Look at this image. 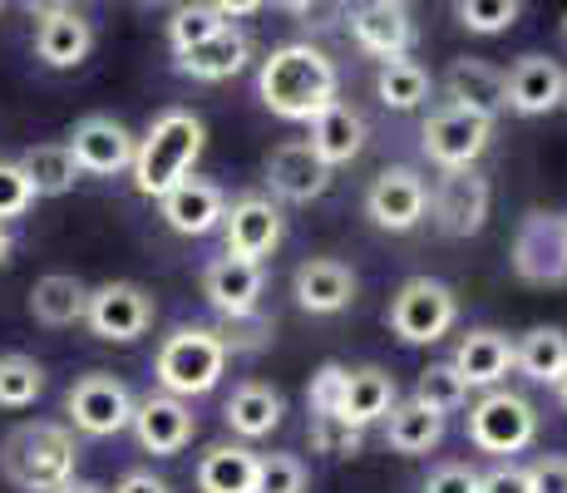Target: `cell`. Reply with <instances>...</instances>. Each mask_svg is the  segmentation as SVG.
<instances>
[{"label":"cell","mask_w":567,"mask_h":493,"mask_svg":"<svg viewBox=\"0 0 567 493\" xmlns=\"http://www.w3.org/2000/svg\"><path fill=\"white\" fill-rule=\"evenodd\" d=\"M478 493H533L528 469H518L514 459H508V464H494L484 479H478Z\"/></svg>","instance_id":"cell-46"},{"label":"cell","mask_w":567,"mask_h":493,"mask_svg":"<svg viewBox=\"0 0 567 493\" xmlns=\"http://www.w3.org/2000/svg\"><path fill=\"white\" fill-rule=\"evenodd\" d=\"M563 40H567V16H563Z\"/></svg>","instance_id":"cell-55"},{"label":"cell","mask_w":567,"mask_h":493,"mask_svg":"<svg viewBox=\"0 0 567 493\" xmlns=\"http://www.w3.org/2000/svg\"><path fill=\"white\" fill-rule=\"evenodd\" d=\"M54 493H109V489L90 484V479H70V484H64V489H54Z\"/></svg>","instance_id":"cell-49"},{"label":"cell","mask_w":567,"mask_h":493,"mask_svg":"<svg viewBox=\"0 0 567 493\" xmlns=\"http://www.w3.org/2000/svg\"><path fill=\"white\" fill-rule=\"evenodd\" d=\"M223 243H227V257H247V261L271 257L281 247V207L257 193L237 197L223 213Z\"/></svg>","instance_id":"cell-16"},{"label":"cell","mask_w":567,"mask_h":493,"mask_svg":"<svg viewBox=\"0 0 567 493\" xmlns=\"http://www.w3.org/2000/svg\"><path fill=\"white\" fill-rule=\"evenodd\" d=\"M223 346H227V356L233 350H261V346H271V321H261V316L252 311V316H223Z\"/></svg>","instance_id":"cell-43"},{"label":"cell","mask_w":567,"mask_h":493,"mask_svg":"<svg viewBox=\"0 0 567 493\" xmlns=\"http://www.w3.org/2000/svg\"><path fill=\"white\" fill-rule=\"evenodd\" d=\"M307 144L316 148V158L326 163V168H341V163H351L355 153L365 148V119L355 114L351 104H341L336 99L331 109H321V114L311 119V138Z\"/></svg>","instance_id":"cell-28"},{"label":"cell","mask_w":567,"mask_h":493,"mask_svg":"<svg viewBox=\"0 0 567 493\" xmlns=\"http://www.w3.org/2000/svg\"><path fill=\"white\" fill-rule=\"evenodd\" d=\"M154 296H148L138 281H104V287L90 291V311H84V321H90V331L100 336V341H138V336L154 326Z\"/></svg>","instance_id":"cell-9"},{"label":"cell","mask_w":567,"mask_h":493,"mask_svg":"<svg viewBox=\"0 0 567 493\" xmlns=\"http://www.w3.org/2000/svg\"><path fill=\"white\" fill-rule=\"evenodd\" d=\"M114 493H173V489H168V479L154 474V469H128Z\"/></svg>","instance_id":"cell-47"},{"label":"cell","mask_w":567,"mask_h":493,"mask_svg":"<svg viewBox=\"0 0 567 493\" xmlns=\"http://www.w3.org/2000/svg\"><path fill=\"white\" fill-rule=\"evenodd\" d=\"M207 6H213L223 20H247V16H257L267 0H207Z\"/></svg>","instance_id":"cell-48"},{"label":"cell","mask_w":567,"mask_h":493,"mask_svg":"<svg viewBox=\"0 0 567 493\" xmlns=\"http://www.w3.org/2000/svg\"><path fill=\"white\" fill-rule=\"evenodd\" d=\"M390 6H410V0H390Z\"/></svg>","instance_id":"cell-54"},{"label":"cell","mask_w":567,"mask_h":493,"mask_svg":"<svg viewBox=\"0 0 567 493\" xmlns=\"http://www.w3.org/2000/svg\"><path fill=\"white\" fill-rule=\"evenodd\" d=\"M207 144V129L193 109H168L148 124V134L138 138L134 153V188L144 197H163L168 188H178L183 178H193Z\"/></svg>","instance_id":"cell-3"},{"label":"cell","mask_w":567,"mask_h":493,"mask_svg":"<svg viewBox=\"0 0 567 493\" xmlns=\"http://www.w3.org/2000/svg\"><path fill=\"white\" fill-rule=\"evenodd\" d=\"M0 6H6V0H0Z\"/></svg>","instance_id":"cell-58"},{"label":"cell","mask_w":567,"mask_h":493,"mask_svg":"<svg viewBox=\"0 0 567 493\" xmlns=\"http://www.w3.org/2000/svg\"><path fill=\"white\" fill-rule=\"evenodd\" d=\"M553 390H558V400H563V410H567V376L558 380V386H553Z\"/></svg>","instance_id":"cell-52"},{"label":"cell","mask_w":567,"mask_h":493,"mask_svg":"<svg viewBox=\"0 0 567 493\" xmlns=\"http://www.w3.org/2000/svg\"><path fill=\"white\" fill-rule=\"evenodd\" d=\"M563 104H567V94H563Z\"/></svg>","instance_id":"cell-57"},{"label":"cell","mask_w":567,"mask_h":493,"mask_svg":"<svg viewBox=\"0 0 567 493\" xmlns=\"http://www.w3.org/2000/svg\"><path fill=\"white\" fill-rule=\"evenodd\" d=\"M267 183L287 203H316V197L331 188V168L316 158L311 144H281L267 158Z\"/></svg>","instance_id":"cell-22"},{"label":"cell","mask_w":567,"mask_h":493,"mask_svg":"<svg viewBox=\"0 0 567 493\" xmlns=\"http://www.w3.org/2000/svg\"><path fill=\"white\" fill-rule=\"evenodd\" d=\"M84 311H90V287H84L74 271H50V277H40L35 287H30V316H35L40 326H74L84 321Z\"/></svg>","instance_id":"cell-29"},{"label":"cell","mask_w":567,"mask_h":493,"mask_svg":"<svg viewBox=\"0 0 567 493\" xmlns=\"http://www.w3.org/2000/svg\"><path fill=\"white\" fill-rule=\"evenodd\" d=\"M64 410H70V424L90 440H109V434H124L128 420H134V394L118 376L109 370H90L80 376L64 394Z\"/></svg>","instance_id":"cell-6"},{"label":"cell","mask_w":567,"mask_h":493,"mask_svg":"<svg viewBox=\"0 0 567 493\" xmlns=\"http://www.w3.org/2000/svg\"><path fill=\"white\" fill-rule=\"evenodd\" d=\"M488 134H494L488 119L444 104L440 114H430V124H424V153H430L440 168H474L488 148Z\"/></svg>","instance_id":"cell-13"},{"label":"cell","mask_w":567,"mask_h":493,"mask_svg":"<svg viewBox=\"0 0 567 493\" xmlns=\"http://www.w3.org/2000/svg\"><path fill=\"white\" fill-rule=\"evenodd\" d=\"M80 464V440L70 424L25 420L0 440V474L20 493H54L74 479Z\"/></svg>","instance_id":"cell-2"},{"label":"cell","mask_w":567,"mask_h":493,"mask_svg":"<svg viewBox=\"0 0 567 493\" xmlns=\"http://www.w3.org/2000/svg\"><path fill=\"white\" fill-rule=\"evenodd\" d=\"M267 287V267L247 257H217L203 271V296L217 316H252Z\"/></svg>","instance_id":"cell-18"},{"label":"cell","mask_w":567,"mask_h":493,"mask_svg":"<svg viewBox=\"0 0 567 493\" xmlns=\"http://www.w3.org/2000/svg\"><path fill=\"white\" fill-rule=\"evenodd\" d=\"M361 444H365V430L346 424L341 414H311V449L316 454L351 459V454H361Z\"/></svg>","instance_id":"cell-38"},{"label":"cell","mask_w":567,"mask_h":493,"mask_svg":"<svg viewBox=\"0 0 567 493\" xmlns=\"http://www.w3.org/2000/svg\"><path fill=\"white\" fill-rule=\"evenodd\" d=\"M257 493H307V464L297 454H257Z\"/></svg>","instance_id":"cell-39"},{"label":"cell","mask_w":567,"mask_h":493,"mask_svg":"<svg viewBox=\"0 0 567 493\" xmlns=\"http://www.w3.org/2000/svg\"><path fill=\"white\" fill-rule=\"evenodd\" d=\"M538 434V410L514 390H488L468 410V444L484 454H518Z\"/></svg>","instance_id":"cell-7"},{"label":"cell","mask_w":567,"mask_h":493,"mask_svg":"<svg viewBox=\"0 0 567 493\" xmlns=\"http://www.w3.org/2000/svg\"><path fill=\"white\" fill-rule=\"evenodd\" d=\"M478 469L468 464H440L430 479H424V493H478Z\"/></svg>","instance_id":"cell-44"},{"label":"cell","mask_w":567,"mask_h":493,"mask_svg":"<svg viewBox=\"0 0 567 493\" xmlns=\"http://www.w3.org/2000/svg\"><path fill=\"white\" fill-rule=\"evenodd\" d=\"M351 40L365 54L385 60H405L414 50V20L405 6H390V0H365V6L351 10Z\"/></svg>","instance_id":"cell-17"},{"label":"cell","mask_w":567,"mask_h":493,"mask_svg":"<svg viewBox=\"0 0 567 493\" xmlns=\"http://www.w3.org/2000/svg\"><path fill=\"white\" fill-rule=\"evenodd\" d=\"M365 213L380 233H410V227H420L424 213H430V183L414 168L375 173V183H370V193H365Z\"/></svg>","instance_id":"cell-11"},{"label":"cell","mask_w":567,"mask_h":493,"mask_svg":"<svg viewBox=\"0 0 567 493\" xmlns=\"http://www.w3.org/2000/svg\"><path fill=\"white\" fill-rule=\"evenodd\" d=\"M523 0H460V25L474 35H498L518 20Z\"/></svg>","instance_id":"cell-40"},{"label":"cell","mask_w":567,"mask_h":493,"mask_svg":"<svg viewBox=\"0 0 567 493\" xmlns=\"http://www.w3.org/2000/svg\"><path fill=\"white\" fill-rule=\"evenodd\" d=\"M444 94H450L454 109H468V114L494 124V114L504 109V74L488 60H454L450 74H444Z\"/></svg>","instance_id":"cell-25"},{"label":"cell","mask_w":567,"mask_h":493,"mask_svg":"<svg viewBox=\"0 0 567 493\" xmlns=\"http://www.w3.org/2000/svg\"><path fill=\"white\" fill-rule=\"evenodd\" d=\"M440 440H444V414L424 410L420 400H405L385 414V444L395 454H410V459L430 454V449H440Z\"/></svg>","instance_id":"cell-32"},{"label":"cell","mask_w":567,"mask_h":493,"mask_svg":"<svg viewBox=\"0 0 567 493\" xmlns=\"http://www.w3.org/2000/svg\"><path fill=\"white\" fill-rule=\"evenodd\" d=\"M20 173L30 178L35 197H64L80 183V163H74L70 144H35L20 153Z\"/></svg>","instance_id":"cell-33"},{"label":"cell","mask_w":567,"mask_h":493,"mask_svg":"<svg viewBox=\"0 0 567 493\" xmlns=\"http://www.w3.org/2000/svg\"><path fill=\"white\" fill-rule=\"evenodd\" d=\"M247 60H252V40L243 35L237 25H223L213 40H203V45H193L188 54H178V70L188 74V80H233L237 70H247Z\"/></svg>","instance_id":"cell-27"},{"label":"cell","mask_w":567,"mask_h":493,"mask_svg":"<svg viewBox=\"0 0 567 493\" xmlns=\"http://www.w3.org/2000/svg\"><path fill=\"white\" fill-rule=\"evenodd\" d=\"M148 6H158V0H148Z\"/></svg>","instance_id":"cell-56"},{"label":"cell","mask_w":567,"mask_h":493,"mask_svg":"<svg viewBox=\"0 0 567 493\" xmlns=\"http://www.w3.org/2000/svg\"><path fill=\"white\" fill-rule=\"evenodd\" d=\"M223 25H227V20L217 16V10L207 6V0H193V6H183L178 16L168 20V45H173V54H188L193 45L213 40Z\"/></svg>","instance_id":"cell-37"},{"label":"cell","mask_w":567,"mask_h":493,"mask_svg":"<svg viewBox=\"0 0 567 493\" xmlns=\"http://www.w3.org/2000/svg\"><path fill=\"white\" fill-rule=\"evenodd\" d=\"M450 366L464 376L468 390H494L498 380L514 370V341H508L504 331H488V326L484 331H468Z\"/></svg>","instance_id":"cell-23"},{"label":"cell","mask_w":567,"mask_h":493,"mask_svg":"<svg viewBox=\"0 0 567 493\" xmlns=\"http://www.w3.org/2000/svg\"><path fill=\"white\" fill-rule=\"evenodd\" d=\"M514 271L528 287H563L567 281V243L563 213H528L514 237Z\"/></svg>","instance_id":"cell-10"},{"label":"cell","mask_w":567,"mask_h":493,"mask_svg":"<svg viewBox=\"0 0 567 493\" xmlns=\"http://www.w3.org/2000/svg\"><path fill=\"white\" fill-rule=\"evenodd\" d=\"M30 203H35V188H30V178L20 173V163H0V223L25 217Z\"/></svg>","instance_id":"cell-41"},{"label":"cell","mask_w":567,"mask_h":493,"mask_svg":"<svg viewBox=\"0 0 567 493\" xmlns=\"http://www.w3.org/2000/svg\"><path fill=\"white\" fill-rule=\"evenodd\" d=\"M128 430H134V440L144 454H183V449L193 444V430H198V420H193L188 400H178V394H144V400H134V420H128Z\"/></svg>","instance_id":"cell-12"},{"label":"cell","mask_w":567,"mask_h":493,"mask_svg":"<svg viewBox=\"0 0 567 493\" xmlns=\"http://www.w3.org/2000/svg\"><path fill=\"white\" fill-rule=\"evenodd\" d=\"M90 50H94V25L80 10L50 6L35 16V54L50 70H74V64H84Z\"/></svg>","instance_id":"cell-21"},{"label":"cell","mask_w":567,"mask_h":493,"mask_svg":"<svg viewBox=\"0 0 567 493\" xmlns=\"http://www.w3.org/2000/svg\"><path fill=\"white\" fill-rule=\"evenodd\" d=\"M158 207H163V223H168L173 233L207 237V233H217V227H223L227 197H223L217 183H207V178H183L178 188H168L158 197Z\"/></svg>","instance_id":"cell-20"},{"label":"cell","mask_w":567,"mask_h":493,"mask_svg":"<svg viewBox=\"0 0 567 493\" xmlns=\"http://www.w3.org/2000/svg\"><path fill=\"white\" fill-rule=\"evenodd\" d=\"M45 394V366L35 356H0V410H30Z\"/></svg>","instance_id":"cell-34"},{"label":"cell","mask_w":567,"mask_h":493,"mask_svg":"<svg viewBox=\"0 0 567 493\" xmlns=\"http://www.w3.org/2000/svg\"><path fill=\"white\" fill-rule=\"evenodd\" d=\"M528 489L533 493H567V454H543L528 464Z\"/></svg>","instance_id":"cell-45"},{"label":"cell","mask_w":567,"mask_h":493,"mask_svg":"<svg viewBox=\"0 0 567 493\" xmlns=\"http://www.w3.org/2000/svg\"><path fill=\"white\" fill-rule=\"evenodd\" d=\"M336 90L341 74L316 45H277L257 70V99L291 124H311L321 109L336 104Z\"/></svg>","instance_id":"cell-1"},{"label":"cell","mask_w":567,"mask_h":493,"mask_svg":"<svg viewBox=\"0 0 567 493\" xmlns=\"http://www.w3.org/2000/svg\"><path fill=\"white\" fill-rule=\"evenodd\" d=\"M223 370H227V346L207 326H178L158 346V360H154L163 394H178V400H198V394L217 390Z\"/></svg>","instance_id":"cell-4"},{"label":"cell","mask_w":567,"mask_h":493,"mask_svg":"<svg viewBox=\"0 0 567 493\" xmlns=\"http://www.w3.org/2000/svg\"><path fill=\"white\" fill-rule=\"evenodd\" d=\"M385 321L405 346H434L460 321V296L434 277H410L405 287L395 291V301H390Z\"/></svg>","instance_id":"cell-5"},{"label":"cell","mask_w":567,"mask_h":493,"mask_svg":"<svg viewBox=\"0 0 567 493\" xmlns=\"http://www.w3.org/2000/svg\"><path fill=\"white\" fill-rule=\"evenodd\" d=\"M494 188L478 168H444V178L430 193V217L444 237H474L488 223Z\"/></svg>","instance_id":"cell-8"},{"label":"cell","mask_w":567,"mask_h":493,"mask_svg":"<svg viewBox=\"0 0 567 493\" xmlns=\"http://www.w3.org/2000/svg\"><path fill=\"white\" fill-rule=\"evenodd\" d=\"M193 479L198 493H257V454L247 444H213Z\"/></svg>","instance_id":"cell-30"},{"label":"cell","mask_w":567,"mask_h":493,"mask_svg":"<svg viewBox=\"0 0 567 493\" xmlns=\"http://www.w3.org/2000/svg\"><path fill=\"white\" fill-rule=\"evenodd\" d=\"M400 404V390H395V376H385L380 366H361V370H346V390H341V420L365 430V424L385 420L390 410Z\"/></svg>","instance_id":"cell-24"},{"label":"cell","mask_w":567,"mask_h":493,"mask_svg":"<svg viewBox=\"0 0 567 493\" xmlns=\"http://www.w3.org/2000/svg\"><path fill=\"white\" fill-rule=\"evenodd\" d=\"M6 257H10V233H6V223H0V267H6Z\"/></svg>","instance_id":"cell-51"},{"label":"cell","mask_w":567,"mask_h":493,"mask_svg":"<svg viewBox=\"0 0 567 493\" xmlns=\"http://www.w3.org/2000/svg\"><path fill=\"white\" fill-rule=\"evenodd\" d=\"M291 296L301 311L311 316H336L355 301V271L336 257H307L291 277Z\"/></svg>","instance_id":"cell-19"},{"label":"cell","mask_w":567,"mask_h":493,"mask_svg":"<svg viewBox=\"0 0 567 493\" xmlns=\"http://www.w3.org/2000/svg\"><path fill=\"white\" fill-rule=\"evenodd\" d=\"M514 370L533 386H558L567 376V331L558 326H533L523 341H514Z\"/></svg>","instance_id":"cell-31"},{"label":"cell","mask_w":567,"mask_h":493,"mask_svg":"<svg viewBox=\"0 0 567 493\" xmlns=\"http://www.w3.org/2000/svg\"><path fill=\"white\" fill-rule=\"evenodd\" d=\"M414 400H420L424 410H434V414H454L468 400V386H464L460 370L444 360V366L420 370V380H414Z\"/></svg>","instance_id":"cell-36"},{"label":"cell","mask_w":567,"mask_h":493,"mask_svg":"<svg viewBox=\"0 0 567 493\" xmlns=\"http://www.w3.org/2000/svg\"><path fill=\"white\" fill-rule=\"evenodd\" d=\"M281 414H287L281 390L261 386V380L237 386L233 394H227V404H223V420H227V430H233L237 440H267V434L281 424Z\"/></svg>","instance_id":"cell-26"},{"label":"cell","mask_w":567,"mask_h":493,"mask_svg":"<svg viewBox=\"0 0 567 493\" xmlns=\"http://www.w3.org/2000/svg\"><path fill=\"white\" fill-rule=\"evenodd\" d=\"M341 390H346V366L326 360V366L311 376V386H307L311 414H336V410H341Z\"/></svg>","instance_id":"cell-42"},{"label":"cell","mask_w":567,"mask_h":493,"mask_svg":"<svg viewBox=\"0 0 567 493\" xmlns=\"http://www.w3.org/2000/svg\"><path fill=\"white\" fill-rule=\"evenodd\" d=\"M563 94H567V74L548 54H518L504 74V109H514L523 119L553 114L563 104Z\"/></svg>","instance_id":"cell-14"},{"label":"cell","mask_w":567,"mask_h":493,"mask_svg":"<svg viewBox=\"0 0 567 493\" xmlns=\"http://www.w3.org/2000/svg\"><path fill=\"white\" fill-rule=\"evenodd\" d=\"M563 243H567V213H563Z\"/></svg>","instance_id":"cell-53"},{"label":"cell","mask_w":567,"mask_h":493,"mask_svg":"<svg viewBox=\"0 0 567 493\" xmlns=\"http://www.w3.org/2000/svg\"><path fill=\"white\" fill-rule=\"evenodd\" d=\"M375 94L385 109H400V114H405V109H420L424 99H430V74H424L414 60H385L375 74Z\"/></svg>","instance_id":"cell-35"},{"label":"cell","mask_w":567,"mask_h":493,"mask_svg":"<svg viewBox=\"0 0 567 493\" xmlns=\"http://www.w3.org/2000/svg\"><path fill=\"white\" fill-rule=\"evenodd\" d=\"M70 148H74V163H80V173L109 178V173L134 168L138 138L128 134V129L118 124V119H109V114H90V119H80V124H74Z\"/></svg>","instance_id":"cell-15"},{"label":"cell","mask_w":567,"mask_h":493,"mask_svg":"<svg viewBox=\"0 0 567 493\" xmlns=\"http://www.w3.org/2000/svg\"><path fill=\"white\" fill-rule=\"evenodd\" d=\"M271 6H281V10H291V16H301V10H311L316 0H271Z\"/></svg>","instance_id":"cell-50"}]
</instances>
